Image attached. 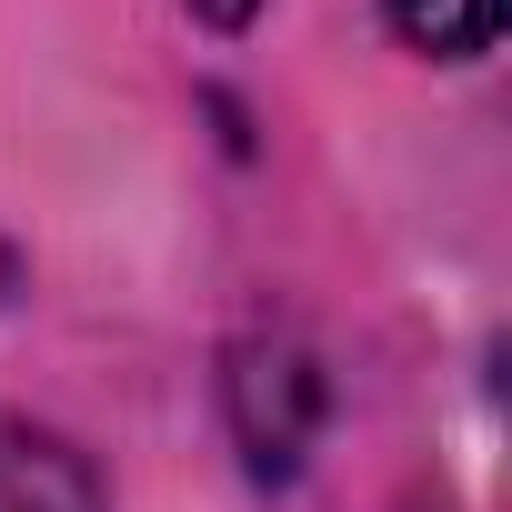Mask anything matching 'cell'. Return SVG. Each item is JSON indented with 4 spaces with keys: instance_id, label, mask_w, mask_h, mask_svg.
I'll use <instances>...</instances> for the list:
<instances>
[{
    "instance_id": "3",
    "label": "cell",
    "mask_w": 512,
    "mask_h": 512,
    "mask_svg": "<svg viewBox=\"0 0 512 512\" xmlns=\"http://www.w3.org/2000/svg\"><path fill=\"white\" fill-rule=\"evenodd\" d=\"M191 11H201V21H211V31H241V21H251V11H262V0H191Z\"/></svg>"
},
{
    "instance_id": "1",
    "label": "cell",
    "mask_w": 512,
    "mask_h": 512,
    "mask_svg": "<svg viewBox=\"0 0 512 512\" xmlns=\"http://www.w3.org/2000/svg\"><path fill=\"white\" fill-rule=\"evenodd\" d=\"M0 512H101V482L71 442H51L31 422H0Z\"/></svg>"
},
{
    "instance_id": "2",
    "label": "cell",
    "mask_w": 512,
    "mask_h": 512,
    "mask_svg": "<svg viewBox=\"0 0 512 512\" xmlns=\"http://www.w3.org/2000/svg\"><path fill=\"white\" fill-rule=\"evenodd\" d=\"M382 11H392V31H402L412 51H432V61H472V51L502 41V0H382Z\"/></svg>"
}]
</instances>
